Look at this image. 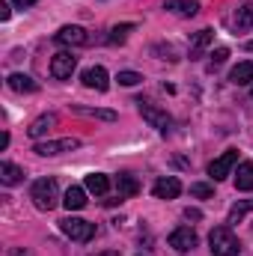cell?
Segmentation results:
<instances>
[{
    "label": "cell",
    "instance_id": "7c38bea8",
    "mask_svg": "<svg viewBox=\"0 0 253 256\" xmlns=\"http://www.w3.org/2000/svg\"><path fill=\"white\" fill-rule=\"evenodd\" d=\"M164 9H170V12L182 15V18H194L200 12V0H167Z\"/></svg>",
    "mask_w": 253,
    "mask_h": 256
},
{
    "label": "cell",
    "instance_id": "83f0119b",
    "mask_svg": "<svg viewBox=\"0 0 253 256\" xmlns=\"http://www.w3.org/2000/svg\"><path fill=\"white\" fill-rule=\"evenodd\" d=\"M226 57H230V48H218V51H212V68L220 63H226Z\"/></svg>",
    "mask_w": 253,
    "mask_h": 256
},
{
    "label": "cell",
    "instance_id": "f1b7e54d",
    "mask_svg": "<svg viewBox=\"0 0 253 256\" xmlns=\"http://www.w3.org/2000/svg\"><path fill=\"white\" fill-rule=\"evenodd\" d=\"M9 15H12L9 3H6V0H0V21H9Z\"/></svg>",
    "mask_w": 253,
    "mask_h": 256
},
{
    "label": "cell",
    "instance_id": "836d02e7",
    "mask_svg": "<svg viewBox=\"0 0 253 256\" xmlns=\"http://www.w3.org/2000/svg\"><path fill=\"white\" fill-rule=\"evenodd\" d=\"M250 98H253V86H250Z\"/></svg>",
    "mask_w": 253,
    "mask_h": 256
},
{
    "label": "cell",
    "instance_id": "44dd1931",
    "mask_svg": "<svg viewBox=\"0 0 253 256\" xmlns=\"http://www.w3.org/2000/svg\"><path fill=\"white\" fill-rule=\"evenodd\" d=\"M21 179H24V170H21V167H15V164H9V161L0 164V182H3V185L12 188V185H18Z\"/></svg>",
    "mask_w": 253,
    "mask_h": 256
},
{
    "label": "cell",
    "instance_id": "ffe728a7",
    "mask_svg": "<svg viewBox=\"0 0 253 256\" xmlns=\"http://www.w3.org/2000/svg\"><path fill=\"white\" fill-rule=\"evenodd\" d=\"M212 42H214V33H212V30H200L196 39H194V45H190V60H200L202 51H206Z\"/></svg>",
    "mask_w": 253,
    "mask_h": 256
},
{
    "label": "cell",
    "instance_id": "277c9868",
    "mask_svg": "<svg viewBox=\"0 0 253 256\" xmlns=\"http://www.w3.org/2000/svg\"><path fill=\"white\" fill-rule=\"evenodd\" d=\"M78 146H80V140H74V137H63V140H39V143L33 146V152L42 155V158H51V155L72 152V149H78Z\"/></svg>",
    "mask_w": 253,
    "mask_h": 256
},
{
    "label": "cell",
    "instance_id": "5bb4252c",
    "mask_svg": "<svg viewBox=\"0 0 253 256\" xmlns=\"http://www.w3.org/2000/svg\"><path fill=\"white\" fill-rule=\"evenodd\" d=\"M116 188H120V200H131V196L140 194V182L131 173H120L116 176Z\"/></svg>",
    "mask_w": 253,
    "mask_h": 256
},
{
    "label": "cell",
    "instance_id": "9a60e30c",
    "mask_svg": "<svg viewBox=\"0 0 253 256\" xmlns=\"http://www.w3.org/2000/svg\"><path fill=\"white\" fill-rule=\"evenodd\" d=\"M63 206L68 212H80L84 206H86V188H78V185H72L63 196Z\"/></svg>",
    "mask_w": 253,
    "mask_h": 256
},
{
    "label": "cell",
    "instance_id": "d6986e66",
    "mask_svg": "<svg viewBox=\"0 0 253 256\" xmlns=\"http://www.w3.org/2000/svg\"><path fill=\"white\" fill-rule=\"evenodd\" d=\"M236 188H238V191H253V161H242V164H238Z\"/></svg>",
    "mask_w": 253,
    "mask_h": 256
},
{
    "label": "cell",
    "instance_id": "3957f363",
    "mask_svg": "<svg viewBox=\"0 0 253 256\" xmlns=\"http://www.w3.org/2000/svg\"><path fill=\"white\" fill-rule=\"evenodd\" d=\"M60 230H63V236H68L72 242H80V244H86V242L96 238V224H90L84 218H63Z\"/></svg>",
    "mask_w": 253,
    "mask_h": 256
},
{
    "label": "cell",
    "instance_id": "d6a6232c",
    "mask_svg": "<svg viewBox=\"0 0 253 256\" xmlns=\"http://www.w3.org/2000/svg\"><path fill=\"white\" fill-rule=\"evenodd\" d=\"M248 51H250V54H253V42H248Z\"/></svg>",
    "mask_w": 253,
    "mask_h": 256
},
{
    "label": "cell",
    "instance_id": "d4e9b609",
    "mask_svg": "<svg viewBox=\"0 0 253 256\" xmlns=\"http://www.w3.org/2000/svg\"><path fill=\"white\" fill-rule=\"evenodd\" d=\"M131 30H134V24H116V27L110 30V45H122Z\"/></svg>",
    "mask_w": 253,
    "mask_h": 256
},
{
    "label": "cell",
    "instance_id": "6da1fadb",
    "mask_svg": "<svg viewBox=\"0 0 253 256\" xmlns=\"http://www.w3.org/2000/svg\"><path fill=\"white\" fill-rule=\"evenodd\" d=\"M208 248H212V254L214 256H238L242 242H238V236L232 232V226L226 224V226H214V230H212V236H208Z\"/></svg>",
    "mask_w": 253,
    "mask_h": 256
},
{
    "label": "cell",
    "instance_id": "484cf974",
    "mask_svg": "<svg viewBox=\"0 0 253 256\" xmlns=\"http://www.w3.org/2000/svg\"><path fill=\"white\" fill-rule=\"evenodd\" d=\"M116 80H120L122 86H137V84L143 80V74H137V72H120V74H116Z\"/></svg>",
    "mask_w": 253,
    "mask_h": 256
},
{
    "label": "cell",
    "instance_id": "8992f818",
    "mask_svg": "<svg viewBox=\"0 0 253 256\" xmlns=\"http://www.w3.org/2000/svg\"><path fill=\"white\" fill-rule=\"evenodd\" d=\"M140 114H143V120H146L149 126L158 128L161 134H167V131H170V126H173L170 114H167V110H161V108H155V104H146V102H140Z\"/></svg>",
    "mask_w": 253,
    "mask_h": 256
},
{
    "label": "cell",
    "instance_id": "4fadbf2b",
    "mask_svg": "<svg viewBox=\"0 0 253 256\" xmlns=\"http://www.w3.org/2000/svg\"><path fill=\"white\" fill-rule=\"evenodd\" d=\"M54 122H57V116H54V114H45V116H39V120H33V122H30L27 134H30L33 140H42V137L54 128Z\"/></svg>",
    "mask_w": 253,
    "mask_h": 256
},
{
    "label": "cell",
    "instance_id": "f546056e",
    "mask_svg": "<svg viewBox=\"0 0 253 256\" xmlns=\"http://www.w3.org/2000/svg\"><path fill=\"white\" fill-rule=\"evenodd\" d=\"M18 9H30V6H36V0H12Z\"/></svg>",
    "mask_w": 253,
    "mask_h": 256
},
{
    "label": "cell",
    "instance_id": "4dcf8cb0",
    "mask_svg": "<svg viewBox=\"0 0 253 256\" xmlns=\"http://www.w3.org/2000/svg\"><path fill=\"white\" fill-rule=\"evenodd\" d=\"M185 218H188V220H200V218H202V214H200V212H196V208H188V212H185Z\"/></svg>",
    "mask_w": 253,
    "mask_h": 256
},
{
    "label": "cell",
    "instance_id": "9c48e42d",
    "mask_svg": "<svg viewBox=\"0 0 253 256\" xmlns=\"http://www.w3.org/2000/svg\"><path fill=\"white\" fill-rule=\"evenodd\" d=\"M84 86L86 90H98V92H108L110 90V74L104 66H92L84 72Z\"/></svg>",
    "mask_w": 253,
    "mask_h": 256
},
{
    "label": "cell",
    "instance_id": "52a82bcc",
    "mask_svg": "<svg viewBox=\"0 0 253 256\" xmlns=\"http://www.w3.org/2000/svg\"><path fill=\"white\" fill-rule=\"evenodd\" d=\"M54 39H57L60 45H68V48H84V45H90V33H86L84 27H78V24H66Z\"/></svg>",
    "mask_w": 253,
    "mask_h": 256
},
{
    "label": "cell",
    "instance_id": "4316f807",
    "mask_svg": "<svg viewBox=\"0 0 253 256\" xmlns=\"http://www.w3.org/2000/svg\"><path fill=\"white\" fill-rule=\"evenodd\" d=\"M190 194L200 196V200H208V196H214V188L206 185V182H196V185H190Z\"/></svg>",
    "mask_w": 253,
    "mask_h": 256
},
{
    "label": "cell",
    "instance_id": "2e32d148",
    "mask_svg": "<svg viewBox=\"0 0 253 256\" xmlns=\"http://www.w3.org/2000/svg\"><path fill=\"white\" fill-rule=\"evenodd\" d=\"M9 90H15V92H36L39 90V84L30 78V74H21V72H15V74H9Z\"/></svg>",
    "mask_w": 253,
    "mask_h": 256
},
{
    "label": "cell",
    "instance_id": "cb8c5ba5",
    "mask_svg": "<svg viewBox=\"0 0 253 256\" xmlns=\"http://www.w3.org/2000/svg\"><path fill=\"white\" fill-rule=\"evenodd\" d=\"M248 212H253V200H242V202H236V206L230 208V220H226V224H238Z\"/></svg>",
    "mask_w": 253,
    "mask_h": 256
},
{
    "label": "cell",
    "instance_id": "8fae6325",
    "mask_svg": "<svg viewBox=\"0 0 253 256\" xmlns=\"http://www.w3.org/2000/svg\"><path fill=\"white\" fill-rule=\"evenodd\" d=\"M152 194H155L158 200H176V196L182 194V182H179L176 176L158 179V182H155V188H152Z\"/></svg>",
    "mask_w": 253,
    "mask_h": 256
},
{
    "label": "cell",
    "instance_id": "30bf717a",
    "mask_svg": "<svg viewBox=\"0 0 253 256\" xmlns=\"http://www.w3.org/2000/svg\"><path fill=\"white\" fill-rule=\"evenodd\" d=\"M74 68H78V57H72L68 51H60V54H54V60H51V74H54L57 80H66V78H72V74H74Z\"/></svg>",
    "mask_w": 253,
    "mask_h": 256
},
{
    "label": "cell",
    "instance_id": "ac0fdd59",
    "mask_svg": "<svg viewBox=\"0 0 253 256\" xmlns=\"http://www.w3.org/2000/svg\"><path fill=\"white\" fill-rule=\"evenodd\" d=\"M84 188H86L90 194H96V196H102V194L110 191V179H108L104 173H90L86 182H84Z\"/></svg>",
    "mask_w": 253,
    "mask_h": 256
},
{
    "label": "cell",
    "instance_id": "603a6c76",
    "mask_svg": "<svg viewBox=\"0 0 253 256\" xmlns=\"http://www.w3.org/2000/svg\"><path fill=\"white\" fill-rule=\"evenodd\" d=\"M74 114L80 116H92V120H104V122H116V110H90V108H74Z\"/></svg>",
    "mask_w": 253,
    "mask_h": 256
},
{
    "label": "cell",
    "instance_id": "5b68a950",
    "mask_svg": "<svg viewBox=\"0 0 253 256\" xmlns=\"http://www.w3.org/2000/svg\"><path fill=\"white\" fill-rule=\"evenodd\" d=\"M238 164V152L236 149H226L220 158H214L212 164H208V176L214 179V182H224L226 176H232V167Z\"/></svg>",
    "mask_w": 253,
    "mask_h": 256
},
{
    "label": "cell",
    "instance_id": "1f68e13d",
    "mask_svg": "<svg viewBox=\"0 0 253 256\" xmlns=\"http://www.w3.org/2000/svg\"><path fill=\"white\" fill-rule=\"evenodd\" d=\"M96 256H120L116 250H102V254H96Z\"/></svg>",
    "mask_w": 253,
    "mask_h": 256
},
{
    "label": "cell",
    "instance_id": "7402d4cb",
    "mask_svg": "<svg viewBox=\"0 0 253 256\" xmlns=\"http://www.w3.org/2000/svg\"><path fill=\"white\" fill-rule=\"evenodd\" d=\"M253 27V3H242L238 6V12H236V30H242V33H248Z\"/></svg>",
    "mask_w": 253,
    "mask_h": 256
},
{
    "label": "cell",
    "instance_id": "e0dca14e",
    "mask_svg": "<svg viewBox=\"0 0 253 256\" xmlns=\"http://www.w3.org/2000/svg\"><path fill=\"white\" fill-rule=\"evenodd\" d=\"M230 84H236V86H248L253 84V63H238L232 72H230Z\"/></svg>",
    "mask_w": 253,
    "mask_h": 256
},
{
    "label": "cell",
    "instance_id": "ba28073f",
    "mask_svg": "<svg viewBox=\"0 0 253 256\" xmlns=\"http://www.w3.org/2000/svg\"><path fill=\"white\" fill-rule=\"evenodd\" d=\"M196 232L190 230V226H176L173 232H170V248L173 250H179V254H188V250H194L196 248Z\"/></svg>",
    "mask_w": 253,
    "mask_h": 256
},
{
    "label": "cell",
    "instance_id": "7a4b0ae2",
    "mask_svg": "<svg viewBox=\"0 0 253 256\" xmlns=\"http://www.w3.org/2000/svg\"><path fill=\"white\" fill-rule=\"evenodd\" d=\"M30 200L36 202L39 212H51L57 202H60V188L54 179H36L33 188H30Z\"/></svg>",
    "mask_w": 253,
    "mask_h": 256
}]
</instances>
